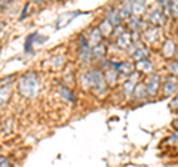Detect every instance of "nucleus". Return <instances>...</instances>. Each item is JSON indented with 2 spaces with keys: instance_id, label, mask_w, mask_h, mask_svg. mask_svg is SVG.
Here are the masks:
<instances>
[{
  "instance_id": "obj_1",
  "label": "nucleus",
  "mask_w": 178,
  "mask_h": 167,
  "mask_svg": "<svg viewBox=\"0 0 178 167\" xmlns=\"http://www.w3.org/2000/svg\"><path fill=\"white\" fill-rule=\"evenodd\" d=\"M159 84H160V77H159V75H150L149 80H147V84H145V87H147V93L154 95L158 92Z\"/></svg>"
},
{
  "instance_id": "obj_2",
  "label": "nucleus",
  "mask_w": 178,
  "mask_h": 167,
  "mask_svg": "<svg viewBox=\"0 0 178 167\" xmlns=\"http://www.w3.org/2000/svg\"><path fill=\"white\" fill-rule=\"evenodd\" d=\"M178 89V81L177 79H174V77H169L168 80L165 81L163 84V92L165 95H172L175 90Z\"/></svg>"
},
{
  "instance_id": "obj_3",
  "label": "nucleus",
  "mask_w": 178,
  "mask_h": 167,
  "mask_svg": "<svg viewBox=\"0 0 178 167\" xmlns=\"http://www.w3.org/2000/svg\"><path fill=\"white\" fill-rule=\"evenodd\" d=\"M145 0H134L132 3H131V11H132V14L134 15H141L144 12V9H145Z\"/></svg>"
},
{
  "instance_id": "obj_4",
  "label": "nucleus",
  "mask_w": 178,
  "mask_h": 167,
  "mask_svg": "<svg viewBox=\"0 0 178 167\" xmlns=\"http://www.w3.org/2000/svg\"><path fill=\"white\" fill-rule=\"evenodd\" d=\"M174 54H175V43L172 40H166L163 45V55L168 56V58H171Z\"/></svg>"
},
{
  "instance_id": "obj_5",
  "label": "nucleus",
  "mask_w": 178,
  "mask_h": 167,
  "mask_svg": "<svg viewBox=\"0 0 178 167\" xmlns=\"http://www.w3.org/2000/svg\"><path fill=\"white\" fill-rule=\"evenodd\" d=\"M150 22L151 24H154V25H162V22H163V18H162V12L160 11H154L153 14L150 15Z\"/></svg>"
},
{
  "instance_id": "obj_6",
  "label": "nucleus",
  "mask_w": 178,
  "mask_h": 167,
  "mask_svg": "<svg viewBox=\"0 0 178 167\" xmlns=\"http://www.w3.org/2000/svg\"><path fill=\"white\" fill-rule=\"evenodd\" d=\"M137 68L138 70H141V71H145V73H149L151 70V64L149 62L147 59H141L140 62L137 64Z\"/></svg>"
},
{
  "instance_id": "obj_7",
  "label": "nucleus",
  "mask_w": 178,
  "mask_h": 167,
  "mask_svg": "<svg viewBox=\"0 0 178 167\" xmlns=\"http://www.w3.org/2000/svg\"><path fill=\"white\" fill-rule=\"evenodd\" d=\"M34 37H36V33H33L31 36H28L27 41H25V52H30V50H31V43L34 40Z\"/></svg>"
},
{
  "instance_id": "obj_8",
  "label": "nucleus",
  "mask_w": 178,
  "mask_h": 167,
  "mask_svg": "<svg viewBox=\"0 0 178 167\" xmlns=\"http://www.w3.org/2000/svg\"><path fill=\"white\" fill-rule=\"evenodd\" d=\"M168 70H169L172 74H178V61H172L171 64L168 65Z\"/></svg>"
},
{
  "instance_id": "obj_9",
  "label": "nucleus",
  "mask_w": 178,
  "mask_h": 167,
  "mask_svg": "<svg viewBox=\"0 0 178 167\" xmlns=\"http://www.w3.org/2000/svg\"><path fill=\"white\" fill-rule=\"evenodd\" d=\"M171 9H172V14L178 16V0H172L171 2Z\"/></svg>"
},
{
  "instance_id": "obj_10",
  "label": "nucleus",
  "mask_w": 178,
  "mask_h": 167,
  "mask_svg": "<svg viewBox=\"0 0 178 167\" xmlns=\"http://www.w3.org/2000/svg\"><path fill=\"white\" fill-rule=\"evenodd\" d=\"M61 93H62V95H65L64 98H67V99H69V101H71V102L74 101V98H71V93H70V92H69V90H67V89H64V87H61Z\"/></svg>"
},
{
  "instance_id": "obj_11",
  "label": "nucleus",
  "mask_w": 178,
  "mask_h": 167,
  "mask_svg": "<svg viewBox=\"0 0 178 167\" xmlns=\"http://www.w3.org/2000/svg\"><path fill=\"white\" fill-rule=\"evenodd\" d=\"M172 0H160V2H159V3H160V5H162V6H168V5H169V3H171Z\"/></svg>"
}]
</instances>
